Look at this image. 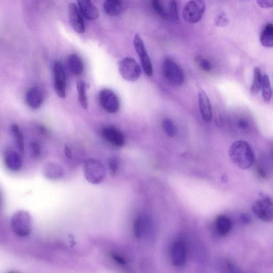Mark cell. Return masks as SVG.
Listing matches in <instances>:
<instances>
[{"label": "cell", "instance_id": "obj_26", "mask_svg": "<svg viewBox=\"0 0 273 273\" xmlns=\"http://www.w3.org/2000/svg\"><path fill=\"white\" fill-rule=\"evenodd\" d=\"M77 89L78 93V99L82 108L87 109L88 108V99L86 92V83L80 81L78 83Z\"/></svg>", "mask_w": 273, "mask_h": 273}, {"label": "cell", "instance_id": "obj_21", "mask_svg": "<svg viewBox=\"0 0 273 273\" xmlns=\"http://www.w3.org/2000/svg\"><path fill=\"white\" fill-rule=\"evenodd\" d=\"M216 227L220 235H227L232 228L231 220L224 215H220L216 219Z\"/></svg>", "mask_w": 273, "mask_h": 273}, {"label": "cell", "instance_id": "obj_31", "mask_svg": "<svg viewBox=\"0 0 273 273\" xmlns=\"http://www.w3.org/2000/svg\"><path fill=\"white\" fill-rule=\"evenodd\" d=\"M108 166L111 174L113 175L116 174L119 167V162L117 157L115 156L111 157L108 161Z\"/></svg>", "mask_w": 273, "mask_h": 273}, {"label": "cell", "instance_id": "obj_25", "mask_svg": "<svg viewBox=\"0 0 273 273\" xmlns=\"http://www.w3.org/2000/svg\"><path fill=\"white\" fill-rule=\"evenodd\" d=\"M148 227V219L145 217L141 216L135 220L133 226L134 234L138 238L142 237L146 232Z\"/></svg>", "mask_w": 273, "mask_h": 273}, {"label": "cell", "instance_id": "obj_17", "mask_svg": "<svg viewBox=\"0 0 273 273\" xmlns=\"http://www.w3.org/2000/svg\"><path fill=\"white\" fill-rule=\"evenodd\" d=\"M4 162L7 169L12 172L20 170L23 165L22 156L18 152L14 151H9L6 153Z\"/></svg>", "mask_w": 273, "mask_h": 273}, {"label": "cell", "instance_id": "obj_22", "mask_svg": "<svg viewBox=\"0 0 273 273\" xmlns=\"http://www.w3.org/2000/svg\"><path fill=\"white\" fill-rule=\"evenodd\" d=\"M105 12L110 16H117L122 12V2L120 0H107L103 5Z\"/></svg>", "mask_w": 273, "mask_h": 273}, {"label": "cell", "instance_id": "obj_8", "mask_svg": "<svg viewBox=\"0 0 273 273\" xmlns=\"http://www.w3.org/2000/svg\"><path fill=\"white\" fill-rule=\"evenodd\" d=\"M119 71L121 77L129 82L138 80L142 74L138 62L131 57H125L119 61Z\"/></svg>", "mask_w": 273, "mask_h": 273}, {"label": "cell", "instance_id": "obj_1", "mask_svg": "<svg viewBox=\"0 0 273 273\" xmlns=\"http://www.w3.org/2000/svg\"><path fill=\"white\" fill-rule=\"evenodd\" d=\"M228 154L231 161L241 169L247 170L255 163L254 151L244 140L233 143L229 147Z\"/></svg>", "mask_w": 273, "mask_h": 273}, {"label": "cell", "instance_id": "obj_33", "mask_svg": "<svg viewBox=\"0 0 273 273\" xmlns=\"http://www.w3.org/2000/svg\"><path fill=\"white\" fill-rule=\"evenodd\" d=\"M199 66L205 72H209L212 70V66L211 62L208 59H202L199 61Z\"/></svg>", "mask_w": 273, "mask_h": 273}, {"label": "cell", "instance_id": "obj_16", "mask_svg": "<svg viewBox=\"0 0 273 273\" xmlns=\"http://www.w3.org/2000/svg\"><path fill=\"white\" fill-rule=\"evenodd\" d=\"M187 258V250L183 241H177L173 246L172 250L173 264L177 267L184 265Z\"/></svg>", "mask_w": 273, "mask_h": 273}, {"label": "cell", "instance_id": "obj_28", "mask_svg": "<svg viewBox=\"0 0 273 273\" xmlns=\"http://www.w3.org/2000/svg\"><path fill=\"white\" fill-rule=\"evenodd\" d=\"M254 82L251 86V93L257 94L261 88L262 76L261 71L259 67H255L254 72Z\"/></svg>", "mask_w": 273, "mask_h": 273}, {"label": "cell", "instance_id": "obj_40", "mask_svg": "<svg viewBox=\"0 0 273 273\" xmlns=\"http://www.w3.org/2000/svg\"><path fill=\"white\" fill-rule=\"evenodd\" d=\"M8 273H19V272L17 271H11L8 272Z\"/></svg>", "mask_w": 273, "mask_h": 273}, {"label": "cell", "instance_id": "obj_23", "mask_svg": "<svg viewBox=\"0 0 273 273\" xmlns=\"http://www.w3.org/2000/svg\"><path fill=\"white\" fill-rule=\"evenodd\" d=\"M10 130H11L17 148L21 153H23L25 152V145L23 131L19 126L16 123L12 124Z\"/></svg>", "mask_w": 273, "mask_h": 273}, {"label": "cell", "instance_id": "obj_15", "mask_svg": "<svg viewBox=\"0 0 273 273\" xmlns=\"http://www.w3.org/2000/svg\"><path fill=\"white\" fill-rule=\"evenodd\" d=\"M199 110L203 120L207 122L213 118V110L211 101L206 92L202 89L198 92Z\"/></svg>", "mask_w": 273, "mask_h": 273}, {"label": "cell", "instance_id": "obj_11", "mask_svg": "<svg viewBox=\"0 0 273 273\" xmlns=\"http://www.w3.org/2000/svg\"><path fill=\"white\" fill-rule=\"evenodd\" d=\"M54 88L58 96L65 98L66 96V77L61 62L56 61L53 66Z\"/></svg>", "mask_w": 273, "mask_h": 273}, {"label": "cell", "instance_id": "obj_38", "mask_svg": "<svg viewBox=\"0 0 273 273\" xmlns=\"http://www.w3.org/2000/svg\"><path fill=\"white\" fill-rule=\"evenodd\" d=\"M64 153L66 157L68 159H73V152L71 147L69 145H65L64 148Z\"/></svg>", "mask_w": 273, "mask_h": 273}, {"label": "cell", "instance_id": "obj_14", "mask_svg": "<svg viewBox=\"0 0 273 273\" xmlns=\"http://www.w3.org/2000/svg\"><path fill=\"white\" fill-rule=\"evenodd\" d=\"M44 101L43 91L38 87L30 88L25 94V101L27 106L33 110L39 109Z\"/></svg>", "mask_w": 273, "mask_h": 273}, {"label": "cell", "instance_id": "obj_20", "mask_svg": "<svg viewBox=\"0 0 273 273\" xmlns=\"http://www.w3.org/2000/svg\"><path fill=\"white\" fill-rule=\"evenodd\" d=\"M67 66L70 72L75 76H81L84 71L83 62L76 54H71L69 56Z\"/></svg>", "mask_w": 273, "mask_h": 273}, {"label": "cell", "instance_id": "obj_4", "mask_svg": "<svg viewBox=\"0 0 273 273\" xmlns=\"http://www.w3.org/2000/svg\"><path fill=\"white\" fill-rule=\"evenodd\" d=\"M164 77L175 86H181L185 81V75L182 68L173 59L166 58L162 65Z\"/></svg>", "mask_w": 273, "mask_h": 273}, {"label": "cell", "instance_id": "obj_6", "mask_svg": "<svg viewBox=\"0 0 273 273\" xmlns=\"http://www.w3.org/2000/svg\"><path fill=\"white\" fill-rule=\"evenodd\" d=\"M252 210L261 221L273 222V200L269 196H262L257 199L252 205Z\"/></svg>", "mask_w": 273, "mask_h": 273}, {"label": "cell", "instance_id": "obj_2", "mask_svg": "<svg viewBox=\"0 0 273 273\" xmlns=\"http://www.w3.org/2000/svg\"><path fill=\"white\" fill-rule=\"evenodd\" d=\"M10 226L16 236L22 238L26 237L30 234L32 230V218L28 212L20 210L12 216Z\"/></svg>", "mask_w": 273, "mask_h": 273}, {"label": "cell", "instance_id": "obj_37", "mask_svg": "<svg viewBox=\"0 0 273 273\" xmlns=\"http://www.w3.org/2000/svg\"><path fill=\"white\" fill-rule=\"evenodd\" d=\"M111 257L115 261H116L117 263L119 264L124 265L125 264V262L124 259L116 254H112L111 255Z\"/></svg>", "mask_w": 273, "mask_h": 273}, {"label": "cell", "instance_id": "obj_9", "mask_svg": "<svg viewBox=\"0 0 273 273\" xmlns=\"http://www.w3.org/2000/svg\"><path fill=\"white\" fill-rule=\"evenodd\" d=\"M98 100L102 109L109 113H117L120 109L119 99L117 94L110 89H102L99 92Z\"/></svg>", "mask_w": 273, "mask_h": 273}, {"label": "cell", "instance_id": "obj_30", "mask_svg": "<svg viewBox=\"0 0 273 273\" xmlns=\"http://www.w3.org/2000/svg\"><path fill=\"white\" fill-rule=\"evenodd\" d=\"M163 127L168 136H174L176 133V128L174 123L169 119H165L163 122Z\"/></svg>", "mask_w": 273, "mask_h": 273}, {"label": "cell", "instance_id": "obj_34", "mask_svg": "<svg viewBox=\"0 0 273 273\" xmlns=\"http://www.w3.org/2000/svg\"><path fill=\"white\" fill-rule=\"evenodd\" d=\"M257 3L261 8H270L273 7V0H259Z\"/></svg>", "mask_w": 273, "mask_h": 273}, {"label": "cell", "instance_id": "obj_12", "mask_svg": "<svg viewBox=\"0 0 273 273\" xmlns=\"http://www.w3.org/2000/svg\"><path fill=\"white\" fill-rule=\"evenodd\" d=\"M102 138L115 148H122L125 144V138L121 130L112 125L106 126L101 131Z\"/></svg>", "mask_w": 273, "mask_h": 273}, {"label": "cell", "instance_id": "obj_3", "mask_svg": "<svg viewBox=\"0 0 273 273\" xmlns=\"http://www.w3.org/2000/svg\"><path fill=\"white\" fill-rule=\"evenodd\" d=\"M83 174L89 183L99 185L106 179V167L100 160L89 158L84 163Z\"/></svg>", "mask_w": 273, "mask_h": 273}, {"label": "cell", "instance_id": "obj_24", "mask_svg": "<svg viewBox=\"0 0 273 273\" xmlns=\"http://www.w3.org/2000/svg\"><path fill=\"white\" fill-rule=\"evenodd\" d=\"M260 41L262 46L273 47V24L268 23L261 31Z\"/></svg>", "mask_w": 273, "mask_h": 273}, {"label": "cell", "instance_id": "obj_7", "mask_svg": "<svg viewBox=\"0 0 273 273\" xmlns=\"http://www.w3.org/2000/svg\"><path fill=\"white\" fill-rule=\"evenodd\" d=\"M206 5L204 1L193 0L188 2L185 6L183 17L185 22L195 24L202 19L206 11Z\"/></svg>", "mask_w": 273, "mask_h": 273}, {"label": "cell", "instance_id": "obj_13", "mask_svg": "<svg viewBox=\"0 0 273 273\" xmlns=\"http://www.w3.org/2000/svg\"><path fill=\"white\" fill-rule=\"evenodd\" d=\"M69 15L71 25L77 33L82 34L85 31L84 22L79 7L74 3L70 4L69 7Z\"/></svg>", "mask_w": 273, "mask_h": 273}, {"label": "cell", "instance_id": "obj_19", "mask_svg": "<svg viewBox=\"0 0 273 273\" xmlns=\"http://www.w3.org/2000/svg\"><path fill=\"white\" fill-rule=\"evenodd\" d=\"M43 174L47 179L55 181L64 176V170L59 164L54 162L47 163L43 167Z\"/></svg>", "mask_w": 273, "mask_h": 273}, {"label": "cell", "instance_id": "obj_10", "mask_svg": "<svg viewBox=\"0 0 273 273\" xmlns=\"http://www.w3.org/2000/svg\"><path fill=\"white\" fill-rule=\"evenodd\" d=\"M133 46L140 58L142 68L146 76L152 77L153 68L151 59L145 48L144 41L139 34L135 35L133 39Z\"/></svg>", "mask_w": 273, "mask_h": 273}, {"label": "cell", "instance_id": "obj_39", "mask_svg": "<svg viewBox=\"0 0 273 273\" xmlns=\"http://www.w3.org/2000/svg\"><path fill=\"white\" fill-rule=\"evenodd\" d=\"M242 220L243 222L246 223H248L250 222L249 217L247 215H244L242 216Z\"/></svg>", "mask_w": 273, "mask_h": 273}, {"label": "cell", "instance_id": "obj_5", "mask_svg": "<svg viewBox=\"0 0 273 273\" xmlns=\"http://www.w3.org/2000/svg\"><path fill=\"white\" fill-rule=\"evenodd\" d=\"M155 12L161 18L178 22L180 21L177 3L175 1L154 0L152 2Z\"/></svg>", "mask_w": 273, "mask_h": 273}, {"label": "cell", "instance_id": "obj_29", "mask_svg": "<svg viewBox=\"0 0 273 273\" xmlns=\"http://www.w3.org/2000/svg\"><path fill=\"white\" fill-rule=\"evenodd\" d=\"M43 146L38 141L31 142L29 146V152L30 155L33 159H38L43 153Z\"/></svg>", "mask_w": 273, "mask_h": 273}, {"label": "cell", "instance_id": "obj_36", "mask_svg": "<svg viewBox=\"0 0 273 273\" xmlns=\"http://www.w3.org/2000/svg\"><path fill=\"white\" fill-rule=\"evenodd\" d=\"M226 266L228 273H242L237 267L230 261H227Z\"/></svg>", "mask_w": 273, "mask_h": 273}, {"label": "cell", "instance_id": "obj_18", "mask_svg": "<svg viewBox=\"0 0 273 273\" xmlns=\"http://www.w3.org/2000/svg\"><path fill=\"white\" fill-rule=\"evenodd\" d=\"M78 7L82 15L88 20H95L99 17V11L95 5L90 1H79Z\"/></svg>", "mask_w": 273, "mask_h": 273}, {"label": "cell", "instance_id": "obj_27", "mask_svg": "<svg viewBox=\"0 0 273 273\" xmlns=\"http://www.w3.org/2000/svg\"><path fill=\"white\" fill-rule=\"evenodd\" d=\"M262 96L264 101L269 103L272 96V90L270 86L269 79L267 75L262 76Z\"/></svg>", "mask_w": 273, "mask_h": 273}, {"label": "cell", "instance_id": "obj_32", "mask_svg": "<svg viewBox=\"0 0 273 273\" xmlns=\"http://www.w3.org/2000/svg\"><path fill=\"white\" fill-rule=\"evenodd\" d=\"M228 22V19L224 13L219 14L215 18V24L219 27L226 26Z\"/></svg>", "mask_w": 273, "mask_h": 273}, {"label": "cell", "instance_id": "obj_35", "mask_svg": "<svg viewBox=\"0 0 273 273\" xmlns=\"http://www.w3.org/2000/svg\"><path fill=\"white\" fill-rule=\"evenodd\" d=\"M237 125L241 130H245L249 127L250 123L247 119L243 118L238 120Z\"/></svg>", "mask_w": 273, "mask_h": 273}]
</instances>
